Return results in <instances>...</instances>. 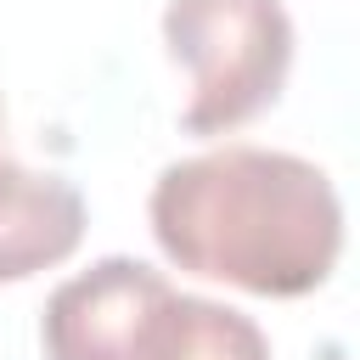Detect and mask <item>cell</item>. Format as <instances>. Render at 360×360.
I'll return each instance as SVG.
<instances>
[{
    "instance_id": "cell-1",
    "label": "cell",
    "mask_w": 360,
    "mask_h": 360,
    "mask_svg": "<svg viewBox=\"0 0 360 360\" xmlns=\"http://www.w3.org/2000/svg\"><path fill=\"white\" fill-rule=\"evenodd\" d=\"M146 219L169 264L259 298L315 292L343 253V202L326 169L270 146H219L169 163Z\"/></svg>"
},
{
    "instance_id": "cell-2",
    "label": "cell",
    "mask_w": 360,
    "mask_h": 360,
    "mask_svg": "<svg viewBox=\"0 0 360 360\" xmlns=\"http://www.w3.org/2000/svg\"><path fill=\"white\" fill-rule=\"evenodd\" d=\"M163 45L191 73L186 135H231L259 118L292 73V17L281 0H169Z\"/></svg>"
},
{
    "instance_id": "cell-3",
    "label": "cell",
    "mask_w": 360,
    "mask_h": 360,
    "mask_svg": "<svg viewBox=\"0 0 360 360\" xmlns=\"http://www.w3.org/2000/svg\"><path fill=\"white\" fill-rule=\"evenodd\" d=\"M169 298L174 287L163 270L124 253L96 259L51 292L39 321L45 360H146V343Z\"/></svg>"
},
{
    "instance_id": "cell-4",
    "label": "cell",
    "mask_w": 360,
    "mask_h": 360,
    "mask_svg": "<svg viewBox=\"0 0 360 360\" xmlns=\"http://www.w3.org/2000/svg\"><path fill=\"white\" fill-rule=\"evenodd\" d=\"M84 236V197L62 174H39L0 146V281L62 264Z\"/></svg>"
},
{
    "instance_id": "cell-5",
    "label": "cell",
    "mask_w": 360,
    "mask_h": 360,
    "mask_svg": "<svg viewBox=\"0 0 360 360\" xmlns=\"http://www.w3.org/2000/svg\"><path fill=\"white\" fill-rule=\"evenodd\" d=\"M146 360H270V343L242 309L197 292H174L158 315Z\"/></svg>"
},
{
    "instance_id": "cell-6",
    "label": "cell",
    "mask_w": 360,
    "mask_h": 360,
    "mask_svg": "<svg viewBox=\"0 0 360 360\" xmlns=\"http://www.w3.org/2000/svg\"><path fill=\"white\" fill-rule=\"evenodd\" d=\"M0 135H6V107H0Z\"/></svg>"
}]
</instances>
